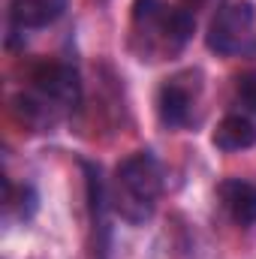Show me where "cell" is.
I'll list each match as a JSON object with an SVG mask.
<instances>
[{
	"instance_id": "1",
	"label": "cell",
	"mask_w": 256,
	"mask_h": 259,
	"mask_svg": "<svg viewBox=\"0 0 256 259\" xmlns=\"http://www.w3.org/2000/svg\"><path fill=\"white\" fill-rule=\"evenodd\" d=\"M163 193V166L151 151H136L118 166L112 184V208L127 223H145Z\"/></svg>"
},
{
	"instance_id": "2",
	"label": "cell",
	"mask_w": 256,
	"mask_h": 259,
	"mask_svg": "<svg viewBox=\"0 0 256 259\" xmlns=\"http://www.w3.org/2000/svg\"><path fill=\"white\" fill-rule=\"evenodd\" d=\"M133 27L145 36V55H172L193 36V15L187 9L166 6L163 0H136Z\"/></svg>"
},
{
	"instance_id": "3",
	"label": "cell",
	"mask_w": 256,
	"mask_h": 259,
	"mask_svg": "<svg viewBox=\"0 0 256 259\" xmlns=\"http://www.w3.org/2000/svg\"><path fill=\"white\" fill-rule=\"evenodd\" d=\"M208 49L223 58L256 55V9L250 0H229L208 24Z\"/></svg>"
},
{
	"instance_id": "4",
	"label": "cell",
	"mask_w": 256,
	"mask_h": 259,
	"mask_svg": "<svg viewBox=\"0 0 256 259\" xmlns=\"http://www.w3.org/2000/svg\"><path fill=\"white\" fill-rule=\"evenodd\" d=\"M69 0H9V21L18 30H39L55 24Z\"/></svg>"
},
{
	"instance_id": "5",
	"label": "cell",
	"mask_w": 256,
	"mask_h": 259,
	"mask_svg": "<svg viewBox=\"0 0 256 259\" xmlns=\"http://www.w3.org/2000/svg\"><path fill=\"white\" fill-rule=\"evenodd\" d=\"M220 202L229 211V217L238 226H253L256 223V184L241 181V178H226L220 187Z\"/></svg>"
},
{
	"instance_id": "6",
	"label": "cell",
	"mask_w": 256,
	"mask_h": 259,
	"mask_svg": "<svg viewBox=\"0 0 256 259\" xmlns=\"http://www.w3.org/2000/svg\"><path fill=\"white\" fill-rule=\"evenodd\" d=\"M190 109H193V97L184 84L175 81H166L157 94V112H160V121L166 127H184L190 121Z\"/></svg>"
},
{
	"instance_id": "7",
	"label": "cell",
	"mask_w": 256,
	"mask_h": 259,
	"mask_svg": "<svg viewBox=\"0 0 256 259\" xmlns=\"http://www.w3.org/2000/svg\"><path fill=\"white\" fill-rule=\"evenodd\" d=\"M214 145L220 151H247L256 145V124L247 115H226L214 130Z\"/></svg>"
},
{
	"instance_id": "8",
	"label": "cell",
	"mask_w": 256,
	"mask_h": 259,
	"mask_svg": "<svg viewBox=\"0 0 256 259\" xmlns=\"http://www.w3.org/2000/svg\"><path fill=\"white\" fill-rule=\"evenodd\" d=\"M238 100H241L250 112H256V69L238 78Z\"/></svg>"
}]
</instances>
